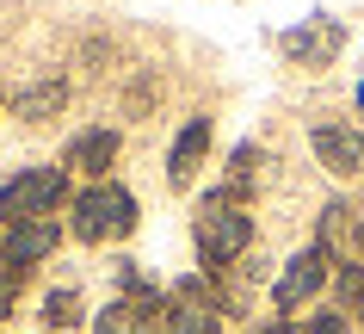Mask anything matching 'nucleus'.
Returning a JSON list of instances; mask_svg holds the SVG:
<instances>
[{
    "mask_svg": "<svg viewBox=\"0 0 364 334\" xmlns=\"http://www.w3.org/2000/svg\"><path fill=\"white\" fill-rule=\"evenodd\" d=\"M19 266H6V273H0V315H6V310H13V297H19Z\"/></svg>",
    "mask_w": 364,
    "mask_h": 334,
    "instance_id": "15",
    "label": "nucleus"
},
{
    "mask_svg": "<svg viewBox=\"0 0 364 334\" xmlns=\"http://www.w3.org/2000/svg\"><path fill=\"white\" fill-rule=\"evenodd\" d=\"M340 297H346V310L364 322V266H346L340 273Z\"/></svg>",
    "mask_w": 364,
    "mask_h": 334,
    "instance_id": "13",
    "label": "nucleus"
},
{
    "mask_svg": "<svg viewBox=\"0 0 364 334\" xmlns=\"http://www.w3.org/2000/svg\"><path fill=\"white\" fill-rule=\"evenodd\" d=\"M358 112H364V80H358Z\"/></svg>",
    "mask_w": 364,
    "mask_h": 334,
    "instance_id": "18",
    "label": "nucleus"
},
{
    "mask_svg": "<svg viewBox=\"0 0 364 334\" xmlns=\"http://www.w3.org/2000/svg\"><path fill=\"white\" fill-rule=\"evenodd\" d=\"M309 142H315V155H321L327 174H364V130L346 118H321L315 130H309Z\"/></svg>",
    "mask_w": 364,
    "mask_h": 334,
    "instance_id": "5",
    "label": "nucleus"
},
{
    "mask_svg": "<svg viewBox=\"0 0 364 334\" xmlns=\"http://www.w3.org/2000/svg\"><path fill=\"white\" fill-rule=\"evenodd\" d=\"M327 266H333L327 241H315V248H303V254H290L284 273H278V285H272V303H278V310H303L309 297L327 285Z\"/></svg>",
    "mask_w": 364,
    "mask_h": 334,
    "instance_id": "4",
    "label": "nucleus"
},
{
    "mask_svg": "<svg viewBox=\"0 0 364 334\" xmlns=\"http://www.w3.org/2000/svg\"><path fill=\"white\" fill-rule=\"evenodd\" d=\"M247 334H296V328H290L284 315H266V322H259V328H247Z\"/></svg>",
    "mask_w": 364,
    "mask_h": 334,
    "instance_id": "16",
    "label": "nucleus"
},
{
    "mask_svg": "<svg viewBox=\"0 0 364 334\" xmlns=\"http://www.w3.org/2000/svg\"><path fill=\"white\" fill-rule=\"evenodd\" d=\"M253 241V216L241 211V204H223V198H204V211H198V260L210 266V273H223L229 260L247 254Z\"/></svg>",
    "mask_w": 364,
    "mask_h": 334,
    "instance_id": "1",
    "label": "nucleus"
},
{
    "mask_svg": "<svg viewBox=\"0 0 364 334\" xmlns=\"http://www.w3.org/2000/svg\"><path fill=\"white\" fill-rule=\"evenodd\" d=\"M62 105H68V80L50 75V80H38V87L19 93V118H50V112H62Z\"/></svg>",
    "mask_w": 364,
    "mask_h": 334,
    "instance_id": "11",
    "label": "nucleus"
},
{
    "mask_svg": "<svg viewBox=\"0 0 364 334\" xmlns=\"http://www.w3.org/2000/svg\"><path fill=\"white\" fill-rule=\"evenodd\" d=\"M68 167H75V174L105 179L117 167V130H80V137L68 142Z\"/></svg>",
    "mask_w": 364,
    "mask_h": 334,
    "instance_id": "8",
    "label": "nucleus"
},
{
    "mask_svg": "<svg viewBox=\"0 0 364 334\" xmlns=\"http://www.w3.org/2000/svg\"><path fill=\"white\" fill-rule=\"evenodd\" d=\"M43 322H50V328H75L80 322V297L75 291H50L43 297Z\"/></svg>",
    "mask_w": 364,
    "mask_h": 334,
    "instance_id": "12",
    "label": "nucleus"
},
{
    "mask_svg": "<svg viewBox=\"0 0 364 334\" xmlns=\"http://www.w3.org/2000/svg\"><path fill=\"white\" fill-rule=\"evenodd\" d=\"M204 149H210V124L192 118L186 130H179V142H173V155H167V179L173 186H192V174L204 167Z\"/></svg>",
    "mask_w": 364,
    "mask_h": 334,
    "instance_id": "10",
    "label": "nucleus"
},
{
    "mask_svg": "<svg viewBox=\"0 0 364 334\" xmlns=\"http://www.w3.org/2000/svg\"><path fill=\"white\" fill-rule=\"evenodd\" d=\"M340 43H346L340 25H333V19H315V25H296V31H284V56H290V62H327Z\"/></svg>",
    "mask_w": 364,
    "mask_h": 334,
    "instance_id": "9",
    "label": "nucleus"
},
{
    "mask_svg": "<svg viewBox=\"0 0 364 334\" xmlns=\"http://www.w3.org/2000/svg\"><path fill=\"white\" fill-rule=\"evenodd\" d=\"M68 229L80 241H112V236H130L136 229V198L124 186H87L75 198V216H68Z\"/></svg>",
    "mask_w": 364,
    "mask_h": 334,
    "instance_id": "2",
    "label": "nucleus"
},
{
    "mask_svg": "<svg viewBox=\"0 0 364 334\" xmlns=\"http://www.w3.org/2000/svg\"><path fill=\"white\" fill-rule=\"evenodd\" d=\"M62 198H68V174H62V167H25L13 186H0V223L50 216Z\"/></svg>",
    "mask_w": 364,
    "mask_h": 334,
    "instance_id": "3",
    "label": "nucleus"
},
{
    "mask_svg": "<svg viewBox=\"0 0 364 334\" xmlns=\"http://www.w3.org/2000/svg\"><path fill=\"white\" fill-rule=\"evenodd\" d=\"M167 334H216V297L204 278H179L167 297Z\"/></svg>",
    "mask_w": 364,
    "mask_h": 334,
    "instance_id": "6",
    "label": "nucleus"
},
{
    "mask_svg": "<svg viewBox=\"0 0 364 334\" xmlns=\"http://www.w3.org/2000/svg\"><path fill=\"white\" fill-rule=\"evenodd\" d=\"M358 254H364V216H358Z\"/></svg>",
    "mask_w": 364,
    "mask_h": 334,
    "instance_id": "17",
    "label": "nucleus"
},
{
    "mask_svg": "<svg viewBox=\"0 0 364 334\" xmlns=\"http://www.w3.org/2000/svg\"><path fill=\"white\" fill-rule=\"evenodd\" d=\"M56 241H62L56 223H50V216H31V223H13V229L0 236V260L25 273V266H38V260L56 254Z\"/></svg>",
    "mask_w": 364,
    "mask_h": 334,
    "instance_id": "7",
    "label": "nucleus"
},
{
    "mask_svg": "<svg viewBox=\"0 0 364 334\" xmlns=\"http://www.w3.org/2000/svg\"><path fill=\"white\" fill-rule=\"evenodd\" d=\"M303 334H352V322H346V315H333V310H327V315H315V322H309Z\"/></svg>",
    "mask_w": 364,
    "mask_h": 334,
    "instance_id": "14",
    "label": "nucleus"
}]
</instances>
